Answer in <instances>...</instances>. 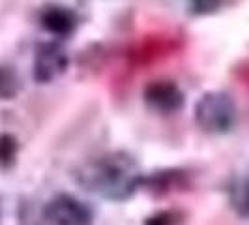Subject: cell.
Returning a JSON list of instances; mask_svg holds the SVG:
<instances>
[{
  "mask_svg": "<svg viewBox=\"0 0 249 225\" xmlns=\"http://www.w3.org/2000/svg\"><path fill=\"white\" fill-rule=\"evenodd\" d=\"M45 220L51 225H90L92 210L81 199L70 193H58L45 205Z\"/></svg>",
  "mask_w": 249,
  "mask_h": 225,
  "instance_id": "277c9868",
  "label": "cell"
},
{
  "mask_svg": "<svg viewBox=\"0 0 249 225\" xmlns=\"http://www.w3.org/2000/svg\"><path fill=\"white\" fill-rule=\"evenodd\" d=\"M70 66V55L58 41H43L36 47L32 74L34 79L41 85H49L66 74Z\"/></svg>",
  "mask_w": 249,
  "mask_h": 225,
  "instance_id": "3957f363",
  "label": "cell"
},
{
  "mask_svg": "<svg viewBox=\"0 0 249 225\" xmlns=\"http://www.w3.org/2000/svg\"><path fill=\"white\" fill-rule=\"evenodd\" d=\"M21 90V79L12 66L0 64V100H13Z\"/></svg>",
  "mask_w": 249,
  "mask_h": 225,
  "instance_id": "ba28073f",
  "label": "cell"
},
{
  "mask_svg": "<svg viewBox=\"0 0 249 225\" xmlns=\"http://www.w3.org/2000/svg\"><path fill=\"white\" fill-rule=\"evenodd\" d=\"M39 25L45 32L56 38H68L75 32L79 19L73 10L62 4H47L39 12Z\"/></svg>",
  "mask_w": 249,
  "mask_h": 225,
  "instance_id": "8992f818",
  "label": "cell"
},
{
  "mask_svg": "<svg viewBox=\"0 0 249 225\" xmlns=\"http://www.w3.org/2000/svg\"><path fill=\"white\" fill-rule=\"evenodd\" d=\"M195 122L206 133H229L236 126V105L225 92H206L195 105Z\"/></svg>",
  "mask_w": 249,
  "mask_h": 225,
  "instance_id": "7a4b0ae2",
  "label": "cell"
},
{
  "mask_svg": "<svg viewBox=\"0 0 249 225\" xmlns=\"http://www.w3.org/2000/svg\"><path fill=\"white\" fill-rule=\"evenodd\" d=\"M75 176L85 189L109 201L129 199L144 178L135 158L125 152H109L83 163Z\"/></svg>",
  "mask_w": 249,
  "mask_h": 225,
  "instance_id": "6da1fadb",
  "label": "cell"
},
{
  "mask_svg": "<svg viewBox=\"0 0 249 225\" xmlns=\"http://www.w3.org/2000/svg\"><path fill=\"white\" fill-rule=\"evenodd\" d=\"M142 98L152 111L161 114H173L184 107V92L176 83L167 79H158L148 83L142 92Z\"/></svg>",
  "mask_w": 249,
  "mask_h": 225,
  "instance_id": "5b68a950",
  "label": "cell"
},
{
  "mask_svg": "<svg viewBox=\"0 0 249 225\" xmlns=\"http://www.w3.org/2000/svg\"><path fill=\"white\" fill-rule=\"evenodd\" d=\"M180 222V214L175 210H161L146 218V222L142 225H178Z\"/></svg>",
  "mask_w": 249,
  "mask_h": 225,
  "instance_id": "30bf717a",
  "label": "cell"
},
{
  "mask_svg": "<svg viewBox=\"0 0 249 225\" xmlns=\"http://www.w3.org/2000/svg\"><path fill=\"white\" fill-rule=\"evenodd\" d=\"M227 201L231 208L244 220H249V176H234L227 184Z\"/></svg>",
  "mask_w": 249,
  "mask_h": 225,
  "instance_id": "52a82bcc",
  "label": "cell"
},
{
  "mask_svg": "<svg viewBox=\"0 0 249 225\" xmlns=\"http://www.w3.org/2000/svg\"><path fill=\"white\" fill-rule=\"evenodd\" d=\"M221 0H189L191 10L199 15H208V13L215 12L219 8Z\"/></svg>",
  "mask_w": 249,
  "mask_h": 225,
  "instance_id": "8fae6325",
  "label": "cell"
},
{
  "mask_svg": "<svg viewBox=\"0 0 249 225\" xmlns=\"http://www.w3.org/2000/svg\"><path fill=\"white\" fill-rule=\"evenodd\" d=\"M17 152H19L17 139L10 133H2L0 135V167H12L17 160Z\"/></svg>",
  "mask_w": 249,
  "mask_h": 225,
  "instance_id": "9c48e42d",
  "label": "cell"
},
{
  "mask_svg": "<svg viewBox=\"0 0 249 225\" xmlns=\"http://www.w3.org/2000/svg\"><path fill=\"white\" fill-rule=\"evenodd\" d=\"M0 214H2V208H0Z\"/></svg>",
  "mask_w": 249,
  "mask_h": 225,
  "instance_id": "7c38bea8",
  "label": "cell"
}]
</instances>
